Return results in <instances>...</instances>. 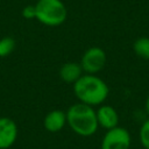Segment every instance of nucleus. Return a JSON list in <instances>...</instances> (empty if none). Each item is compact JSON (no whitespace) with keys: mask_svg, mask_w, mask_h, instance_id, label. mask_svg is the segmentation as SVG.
Here are the masks:
<instances>
[{"mask_svg":"<svg viewBox=\"0 0 149 149\" xmlns=\"http://www.w3.org/2000/svg\"><path fill=\"white\" fill-rule=\"evenodd\" d=\"M133 50L137 57L148 61L149 59V37L142 36L135 40V42L133 43Z\"/></svg>","mask_w":149,"mask_h":149,"instance_id":"nucleus-10","label":"nucleus"},{"mask_svg":"<svg viewBox=\"0 0 149 149\" xmlns=\"http://www.w3.org/2000/svg\"><path fill=\"white\" fill-rule=\"evenodd\" d=\"M66 125V113L62 109L50 111L43 119L44 128L50 133H57Z\"/></svg>","mask_w":149,"mask_h":149,"instance_id":"nucleus-8","label":"nucleus"},{"mask_svg":"<svg viewBox=\"0 0 149 149\" xmlns=\"http://www.w3.org/2000/svg\"><path fill=\"white\" fill-rule=\"evenodd\" d=\"M14 49H15L14 38L6 36L0 40V58H5V57L9 56Z\"/></svg>","mask_w":149,"mask_h":149,"instance_id":"nucleus-11","label":"nucleus"},{"mask_svg":"<svg viewBox=\"0 0 149 149\" xmlns=\"http://www.w3.org/2000/svg\"><path fill=\"white\" fill-rule=\"evenodd\" d=\"M22 16L27 20H34L36 17V10H35V6L34 5H29L26 6L22 9Z\"/></svg>","mask_w":149,"mask_h":149,"instance_id":"nucleus-13","label":"nucleus"},{"mask_svg":"<svg viewBox=\"0 0 149 149\" xmlns=\"http://www.w3.org/2000/svg\"><path fill=\"white\" fill-rule=\"evenodd\" d=\"M144 109H146V113L149 116V94H148V97L146 99V102H144Z\"/></svg>","mask_w":149,"mask_h":149,"instance_id":"nucleus-14","label":"nucleus"},{"mask_svg":"<svg viewBox=\"0 0 149 149\" xmlns=\"http://www.w3.org/2000/svg\"><path fill=\"white\" fill-rule=\"evenodd\" d=\"M73 93L79 102L94 107L105 102L109 88L106 81L97 74L84 73L76 83H73Z\"/></svg>","mask_w":149,"mask_h":149,"instance_id":"nucleus-1","label":"nucleus"},{"mask_svg":"<svg viewBox=\"0 0 149 149\" xmlns=\"http://www.w3.org/2000/svg\"><path fill=\"white\" fill-rule=\"evenodd\" d=\"M106 61V52L100 47H91L83 54L79 64L84 73L95 74L105 68Z\"/></svg>","mask_w":149,"mask_h":149,"instance_id":"nucleus-4","label":"nucleus"},{"mask_svg":"<svg viewBox=\"0 0 149 149\" xmlns=\"http://www.w3.org/2000/svg\"><path fill=\"white\" fill-rule=\"evenodd\" d=\"M36 20L49 27H57L65 22L68 16L66 6L62 0H37L34 5Z\"/></svg>","mask_w":149,"mask_h":149,"instance_id":"nucleus-3","label":"nucleus"},{"mask_svg":"<svg viewBox=\"0 0 149 149\" xmlns=\"http://www.w3.org/2000/svg\"><path fill=\"white\" fill-rule=\"evenodd\" d=\"M139 140L144 149H149V118L144 120L139 130Z\"/></svg>","mask_w":149,"mask_h":149,"instance_id":"nucleus-12","label":"nucleus"},{"mask_svg":"<svg viewBox=\"0 0 149 149\" xmlns=\"http://www.w3.org/2000/svg\"><path fill=\"white\" fill-rule=\"evenodd\" d=\"M19 135V129L14 120L1 116L0 118V149L10 148Z\"/></svg>","mask_w":149,"mask_h":149,"instance_id":"nucleus-6","label":"nucleus"},{"mask_svg":"<svg viewBox=\"0 0 149 149\" xmlns=\"http://www.w3.org/2000/svg\"><path fill=\"white\" fill-rule=\"evenodd\" d=\"M66 113V125L79 136H92L99 128L95 109L83 102L71 105Z\"/></svg>","mask_w":149,"mask_h":149,"instance_id":"nucleus-2","label":"nucleus"},{"mask_svg":"<svg viewBox=\"0 0 149 149\" xmlns=\"http://www.w3.org/2000/svg\"><path fill=\"white\" fill-rule=\"evenodd\" d=\"M83 74H84V71L79 63L68 62V63H64L59 69L61 79L69 84L76 83Z\"/></svg>","mask_w":149,"mask_h":149,"instance_id":"nucleus-9","label":"nucleus"},{"mask_svg":"<svg viewBox=\"0 0 149 149\" xmlns=\"http://www.w3.org/2000/svg\"><path fill=\"white\" fill-rule=\"evenodd\" d=\"M130 144V133L120 126L106 130L101 140V149H129Z\"/></svg>","mask_w":149,"mask_h":149,"instance_id":"nucleus-5","label":"nucleus"},{"mask_svg":"<svg viewBox=\"0 0 149 149\" xmlns=\"http://www.w3.org/2000/svg\"><path fill=\"white\" fill-rule=\"evenodd\" d=\"M98 126L108 130L119 126V114L116 109L111 105H100L95 111Z\"/></svg>","mask_w":149,"mask_h":149,"instance_id":"nucleus-7","label":"nucleus"}]
</instances>
